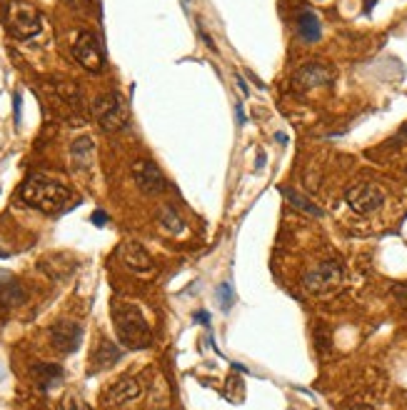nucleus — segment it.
Wrapping results in <instances>:
<instances>
[{
  "label": "nucleus",
  "mask_w": 407,
  "mask_h": 410,
  "mask_svg": "<svg viewBox=\"0 0 407 410\" xmlns=\"http://www.w3.org/2000/svg\"><path fill=\"white\" fill-rule=\"evenodd\" d=\"M112 325H115V333L120 338V343L125 348L132 350H143L153 343V330H150L148 320H145L143 310H140L135 303L127 300H115L112 303Z\"/></svg>",
  "instance_id": "obj_1"
},
{
  "label": "nucleus",
  "mask_w": 407,
  "mask_h": 410,
  "mask_svg": "<svg viewBox=\"0 0 407 410\" xmlns=\"http://www.w3.org/2000/svg\"><path fill=\"white\" fill-rule=\"evenodd\" d=\"M21 198L26 200L28 205H33V208H38V211H43V213H58L70 203L73 193L68 185L60 183V180L36 173L23 183Z\"/></svg>",
  "instance_id": "obj_2"
},
{
  "label": "nucleus",
  "mask_w": 407,
  "mask_h": 410,
  "mask_svg": "<svg viewBox=\"0 0 407 410\" xmlns=\"http://www.w3.org/2000/svg\"><path fill=\"white\" fill-rule=\"evenodd\" d=\"M3 23H6V31L18 41H31L43 28V18L38 8L26 0H11L3 11Z\"/></svg>",
  "instance_id": "obj_3"
},
{
  "label": "nucleus",
  "mask_w": 407,
  "mask_h": 410,
  "mask_svg": "<svg viewBox=\"0 0 407 410\" xmlns=\"http://www.w3.org/2000/svg\"><path fill=\"white\" fill-rule=\"evenodd\" d=\"M92 115H95V120L105 133H117V130H122L130 123V110H127L125 98L115 90H107L95 98Z\"/></svg>",
  "instance_id": "obj_4"
},
{
  "label": "nucleus",
  "mask_w": 407,
  "mask_h": 410,
  "mask_svg": "<svg viewBox=\"0 0 407 410\" xmlns=\"http://www.w3.org/2000/svg\"><path fill=\"white\" fill-rule=\"evenodd\" d=\"M342 283V268L340 263H320L315 266L312 270H307V275L302 278V285H305L307 293L312 295H325V293H332L337 290Z\"/></svg>",
  "instance_id": "obj_5"
},
{
  "label": "nucleus",
  "mask_w": 407,
  "mask_h": 410,
  "mask_svg": "<svg viewBox=\"0 0 407 410\" xmlns=\"http://www.w3.org/2000/svg\"><path fill=\"white\" fill-rule=\"evenodd\" d=\"M73 58H75L88 73H100L102 68H105V53H102L100 41L88 31L78 33L75 43H73Z\"/></svg>",
  "instance_id": "obj_6"
},
{
  "label": "nucleus",
  "mask_w": 407,
  "mask_h": 410,
  "mask_svg": "<svg viewBox=\"0 0 407 410\" xmlns=\"http://www.w3.org/2000/svg\"><path fill=\"white\" fill-rule=\"evenodd\" d=\"M345 203L355 213H360V216H370V213H375L385 203V193L375 183H357L347 188Z\"/></svg>",
  "instance_id": "obj_7"
},
{
  "label": "nucleus",
  "mask_w": 407,
  "mask_h": 410,
  "mask_svg": "<svg viewBox=\"0 0 407 410\" xmlns=\"http://www.w3.org/2000/svg\"><path fill=\"white\" fill-rule=\"evenodd\" d=\"M132 180L145 195H160L168 190V180H165L163 170L150 160H138L132 165Z\"/></svg>",
  "instance_id": "obj_8"
},
{
  "label": "nucleus",
  "mask_w": 407,
  "mask_h": 410,
  "mask_svg": "<svg viewBox=\"0 0 407 410\" xmlns=\"http://www.w3.org/2000/svg\"><path fill=\"white\" fill-rule=\"evenodd\" d=\"M83 343V328L73 320H58L51 328V345L63 355H70L80 348Z\"/></svg>",
  "instance_id": "obj_9"
},
{
  "label": "nucleus",
  "mask_w": 407,
  "mask_h": 410,
  "mask_svg": "<svg viewBox=\"0 0 407 410\" xmlns=\"http://www.w3.org/2000/svg\"><path fill=\"white\" fill-rule=\"evenodd\" d=\"M335 78V70H332L327 63H305L302 68H297L295 75H292V83H295L297 90H312V88H320L332 83Z\"/></svg>",
  "instance_id": "obj_10"
},
{
  "label": "nucleus",
  "mask_w": 407,
  "mask_h": 410,
  "mask_svg": "<svg viewBox=\"0 0 407 410\" xmlns=\"http://www.w3.org/2000/svg\"><path fill=\"white\" fill-rule=\"evenodd\" d=\"M120 261L125 263V268H130L132 273H140V275H148V273L153 270V266H155L153 258H150V253L135 241L122 243V246H120Z\"/></svg>",
  "instance_id": "obj_11"
},
{
  "label": "nucleus",
  "mask_w": 407,
  "mask_h": 410,
  "mask_svg": "<svg viewBox=\"0 0 407 410\" xmlns=\"http://www.w3.org/2000/svg\"><path fill=\"white\" fill-rule=\"evenodd\" d=\"M143 395V385L138 378H120L110 390L105 393L107 405H127L132 400H138Z\"/></svg>",
  "instance_id": "obj_12"
},
{
  "label": "nucleus",
  "mask_w": 407,
  "mask_h": 410,
  "mask_svg": "<svg viewBox=\"0 0 407 410\" xmlns=\"http://www.w3.org/2000/svg\"><path fill=\"white\" fill-rule=\"evenodd\" d=\"M31 378L41 390H51L65 378V373H63V368L56 363H36L31 368Z\"/></svg>",
  "instance_id": "obj_13"
},
{
  "label": "nucleus",
  "mask_w": 407,
  "mask_h": 410,
  "mask_svg": "<svg viewBox=\"0 0 407 410\" xmlns=\"http://www.w3.org/2000/svg\"><path fill=\"white\" fill-rule=\"evenodd\" d=\"M120 358H122V350L117 348L115 343H110V340L102 338V340H100V345H97V348H95V353L90 355V363H92L90 373H97V370L110 368V365H115Z\"/></svg>",
  "instance_id": "obj_14"
},
{
  "label": "nucleus",
  "mask_w": 407,
  "mask_h": 410,
  "mask_svg": "<svg viewBox=\"0 0 407 410\" xmlns=\"http://www.w3.org/2000/svg\"><path fill=\"white\" fill-rule=\"evenodd\" d=\"M0 303L3 305H21L26 303V290L8 270H0Z\"/></svg>",
  "instance_id": "obj_15"
},
{
  "label": "nucleus",
  "mask_w": 407,
  "mask_h": 410,
  "mask_svg": "<svg viewBox=\"0 0 407 410\" xmlns=\"http://www.w3.org/2000/svg\"><path fill=\"white\" fill-rule=\"evenodd\" d=\"M297 33L305 43H317L322 36V28H320V21L312 11H302L300 18H297Z\"/></svg>",
  "instance_id": "obj_16"
},
{
  "label": "nucleus",
  "mask_w": 407,
  "mask_h": 410,
  "mask_svg": "<svg viewBox=\"0 0 407 410\" xmlns=\"http://www.w3.org/2000/svg\"><path fill=\"white\" fill-rule=\"evenodd\" d=\"M158 221H160V226H163L168 233H173V236H178V233H183V231H185L183 218H180L178 213H175L173 205H165V208H160Z\"/></svg>",
  "instance_id": "obj_17"
},
{
  "label": "nucleus",
  "mask_w": 407,
  "mask_h": 410,
  "mask_svg": "<svg viewBox=\"0 0 407 410\" xmlns=\"http://www.w3.org/2000/svg\"><path fill=\"white\" fill-rule=\"evenodd\" d=\"M92 145L95 143H92V138H88V135H83V138H78L75 143H73L70 155L80 168H88V160H90L92 155Z\"/></svg>",
  "instance_id": "obj_18"
},
{
  "label": "nucleus",
  "mask_w": 407,
  "mask_h": 410,
  "mask_svg": "<svg viewBox=\"0 0 407 410\" xmlns=\"http://www.w3.org/2000/svg\"><path fill=\"white\" fill-rule=\"evenodd\" d=\"M282 195H285L287 200H290L292 205H295L297 211L307 213V216H315V218H322L325 213H322V208H317L315 203H310L307 198H302L300 193H295V190H282Z\"/></svg>",
  "instance_id": "obj_19"
},
{
  "label": "nucleus",
  "mask_w": 407,
  "mask_h": 410,
  "mask_svg": "<svg viewBox=\"0 0 407 410\" xmlns=\"http://www.w3.org/2000/svg\"><path fill=\"white\" fill-rule=\"evenodd\" d=\"M58 410H90V405L85 403V400L80 398V395H65V398L60 400V405H58Z\"/></svg>",
  "instance_id": "obj_20"
},
{
  "label": "nucleus",
  "mask_w": 407,
  "mask_h": 410,
  "mask_svg": "<svg viewBox=\"0 0 407 410\" xmlns=\"http://www.w3.org/2000/svg\"><path fill=\"white\" fill-rule=\"evenodd\" d=\"M218 298H220L223 310H230V305H233V288H230L228 283H223V285L218 288Z\"/></svg>",
  "instance_id": "obj_21"
},
{
  "label": "nucleus",
  "mask_w": 407,
  "mask_h": 410,
  "mask_svg": "<svg viewBox=\"0 0 407 410\" xmlns=\"http://www.w3.org/2000/svg\"><path fill=\"white\" fill-rule=\"evenodd\" d=\"M392 298H395L402 308H407V283H397V285H392Z\"/></svg>",
  "instance_id": "obj_22"
},
{
  "label": "nucleus",
  "mask_w": 407,
  "mask_h": 410,
  "mask_svg": "<svg viewBox=\"0 0 407 410\" xmlns=\"http://www.w3.org/2000/svg\"><path fill=\"white\" fill-rule=\"evenodd\" d=\"M90 221H92V226L102 228V226H105V223H107V216H105V213H102V211H95V213H92Z\"/></svg>",
  "instance_id": "obj_23"
},
{
  "label": "nucleus",
  "mask_w": 407,
  "mask_h": 410,
  "mask_svg": "<svg viewBox=\"0 0 407 410\" xmlns=\"http://www.w3.org/2000/svg\"><path fill=\"white\" fill-rule=\"evenodd\" d=\"M238 85H240V93H243V95H248L250 90H248V85H245V80L240 75H238Z\"/></svg>",
  "instance_id": "obj_24"
},
{
  "label": "nucleus",
  "mask_w": 407,
  "mask_h": 410,
  "mask_svg": "<svg viewBox=\"0 0 407 410\" xmlns=\"http://www.w3.org/2000/svg\"><path fill=\"white\" fill-rule=\"evenodd\" d=\"M195 318H198L200 323H208V320H210V318H208V313H198V315H195Z\"/></svg>",
  "instance_id": "obj_25"
},
{
  "label": "nucleus",
  "mask_w": 407,
  "mask_h": 410,
  "mask_svg": "<svg viewBox=\"0 0 407 410\" xmlns=\"http://www.w3.org/2000/svg\"><path fill=\"white\" fill-rule=\"evenodd\" d=\"M350 410H372L370 405H350Z\"/></svg>",
  "instance_id": "obj_26"
},
{
  "label": "nucleus",
  "mask_w": 407,
  "mask_h": 410,
  "mask_svg": "<svg viewBox=\"0 0 407 410\" xmlns=\"http://www.w3.org/2000/svg\"><path fill=\"white\" fill-rule=\"evenodd\" d=\"M73 3H95V0H73Z\"/></svg>",
  "instance_id": "obj_27"
},
{
  "label": "nucleus",
  "mask_w": 407,
  "mask_h": 410,
  "mask_svg": "<svg viewBox=\"0 0 407 410\" xmlns=\"http://www.w3.org/2000/svg\"><path fill=\"white\" fill-rule=\"evenodd\" d=\"M0 258H8V253H6V251H3V248H0Z\"/></svg>",
  "instance_id": "obj_28"
},
{
  "label": "nucleus",
  "mask_w": 407,
  "mask_h": 410,
  "mask_svg": "<svg viewBox=\"0 0 407 410\" xmlns=\"http://www.w3.org/2000/svg\"><path fill=\"white\" fill-rule=\"evenodd\" d=\"M185 3H190V0H185Z\"/></svg>",
  "instance_id": "obj_29"
},
{
  "label": "nucleus",
  "mask_w": 407,
  "mask_h": 410,
  "mask_svg": "<svg viewBox=\"0 0 407 410\" xmlns=\"http://www.w3.org/2000/svg\"><path fill=\"white\" fill-rule=\"evenodd\" d=\"M405 173H407V168H405Z\"/></svg>",
  "instance_id": "obj_30"
}]
</instances>
